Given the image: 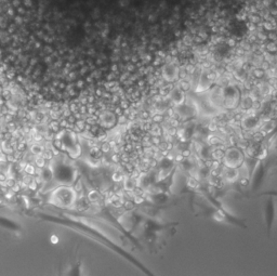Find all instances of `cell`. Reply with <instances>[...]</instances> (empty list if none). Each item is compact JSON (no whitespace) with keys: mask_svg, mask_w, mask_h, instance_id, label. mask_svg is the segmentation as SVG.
Returning <instances> with one entry per match:
<instances>
[{"mask_svg":"<svg viewBox=\"0 0 277 276\" xmlns=\"http://www.w3.org/2000/svg\"><path fill=\"white\" fill-rule=\"evenodd\" d=\"M245 160V155L240 147H227L225 151V156L223 158V166L227 168H238L243 165Z\"/></svg>","mask_w":277,"mask_h":276,"instance_id":"cell-1","label":"cell"},{"mask_svg":"<svg viewBox=\"0 0 277 276\" xmlns=\"http://www.w3.org/2000/svg\"><path fill=\"white\" fill-rule=\"evenodd\" d=\"M52 105H53L52 100H46V102L44 103V106H42V107H44L46 111H49V109L52 108Z\"/></svg>","mask_w":277,"mask_h":276,"instance_id":"cell-30","label":"cell"},{"mask_svg":"<svg viewBox=\"0 0 277 276\" xmlns=\"http://www.w3.org/2000/svg\"><path fill=\"white\" fill-rule=\"evenodd\" d=\"M103 92H104L103 90H102V89H100V88H99V89H97V90L94 91V93H95V97L101 99V97H102V95H103Z\"/></svg>","mask_w":277,"mask_h":276,"instance_id":"cell-39","label":"cell"},{"mask_svg":"<svg viewBox=\"0 0 277 276\" xmlns=\"http://www.w3.org/2000/svg\"><path fill=\"white\" fill-rule=\"evenodd\" d=\"M168 97L170 99V101L173 103L174 106H177V107L186 102V99L184 97V92L182 91L181 89H173L172 91L169 93Z\"/></svg>","mask_w":277,"mask_h":276,"instance_id":"cell-2","label":"cell"},{"mask_svg":"<svg viewBox=\"0 0 277 276\" xmlns=\"http://www.w3.org/2000/svg\"><path fill=\"white\" fill-rule=\"evenodd\" d=\"M34 161H35V165H36V167L42 168V169H44V168L46 167V166H47V160H46V159H44V158L42 156H41V155H38V156L35 157Z\"/></svg>","mask_w":277,"mask_h":276,"instance_id":"cell-11","label":"cell"},{"mask_svg":"<svg viewBox=\"0 0 277 276\" xmlns=\"http://www.w3.org/2000/svg\"><path fill=\"white\" fill-rule=\"evenodd\" d=\"M17 81H22V77H21V76L17 77Z\"/></svg>","mask_w":277,"mask_h":276,"instance_id":"cell-54","label":"cell"},{"mask_svg":"<svg viewBox=\"0 0 277 276\" xmlns=\"http://www.w3.org/2000/svg\"><path fill=\"white\" fill-rule=\"evenodd\" d=\"M5 183H6V185L9 187V189H11L12 186L17 183V180L13 178V177H10V178H7V180L5 181Z\"/></svg>","mask_w":277,"mask_h":276,"instance_id":"cell-26","label":"cell"},{"mask_svg":"<svg viewBox=\"0 0 277 276\" xmlns=\"http://www.w3.org/2000/svg\"><path fill=\"white\" fill-rule=\"evenodd\" d=\"M180 89L182 90L183 92H187L190 90V83L187 82V81H182L180 83Z\"/></svg>","mask_w":277,"mask_h":276,"instance_id":"cell-23","label":"cell"},{"mask_svg":"<svg viewBox=\"0 0 277 276\" xmlns=\"http://www.w3.org/2000/svg\"><path fill=\"white\" fill-rule=\"evenodd\" d=\"M266 195H271V196H277V192H268V193H265Z\"/></svg>","mask_w":277,"mask_h":276,"instance_id":"cell-51","label":"cell"},{"mask_svg":"<svg viewBox=\"0 0 277 276\" xmlns=\"http://www.w3.org/2000/svg\"><path fill=\"white\" fill-rule=\"evenodd\" d=\"M13 157H14V160H15V162H19L21 161L23 159V156H24V153L23 152H20L17 151V150H15V151H13Z\"/></svg>","mask_w":277,"mask_h":276,"instance_id":"cell-18","label":"cell"},{"mask_svg":"<svg viewBox=\"0 0 277 276\" xmlns=\"http://www.w3.org/2000/svg\"><path fill=\"white\" fill-rule=\"evenodd\" d=\"M35 170H36V167L34 166L32 162H27L26 166L24 167V172L27 173V174H30V175H35Z\"/></svg>","mask_w":277,"mask_h":276,"instance_id":"cell-13","label":"cell"},{"mask_svg":"<svg viewBox=\"0 0 277 276\" xmlns=\"http://www.w3.org/2000/svg\"><path fill=\"white\" fill-rule=\"evenodd\" d=\"M151 116H152V114L149 113L148 111H146V109H143V111H141L140 112V117H141L142 120H148V119H151Z\"/></svg>","mask_w":277,"mask_h":276,"instance_id":"cell-21","label":"cell"},{"mask_svg":"<svg viewBox=\"0 0 277 276\" xmlns=\"http://www.w3.org/2000/svg\"><path fill=\"white\" fill-rule=\"evenodd\" d=\"M9 144H10V146H11L12 150H13V151H15V150H17V144H19V140L12 136L11 139L9 140Z\"/></svg>","mask_w":277,"mask_h":276,"instance_id":"cell-27","label":"cell"},{"mask_svg":"<svg viewBox=\"0 0 277 276\" xmlns=\"http://www.w3.org/2000/svg\"><path fill=\"white\" fill-rule=\"evenodd\" d=\"M166 132H167V135H169L170 138H175V136H178L179 130H178V128H175V127H168Z\"/></svg>","mask_w":277,"mask_h":276,"instance_id":"cell-15","label":"cell"},{"mask_svg":"<svg viewBox=\"0 0 277 276\" xmlns=\"http://www.w3.org/2000/svg\"><path fill=\"white\" fill-rule=\"evenodd\" d=\"M163 78H165L167 81H170V82H172V81H174L177 78H179V77H178L179 71L177 70V67H175L173 64L166 65L165 68H163Z\"/></svg>","mask_w":277,"mask_h":276,"instance_id":"cell-3","label":"cell"},{"mask_svg":"<svg viewBox=\"0 0 277 276\" xmlns=\"http://www.w3.org/2000/svg\"><path fill=\"white\" fill-rule=\"evenodd\" d=\"M44 150V146H42L40 143H33L30 145V148H29V152L33 154L34 156H38V155H41L42 152Z\"/></svg>","mask_w":277,"mask_h":276,"instance_id":"cell-7","label":"cell"},{"mask_svg":"<svg viewBox=\"0 0 277 276\" xmlns=\"http://www.w3.org/2000/svg\"><path fill=\"white\" fill-rule=\"evenodd\" d=\"M180 153L182 154V156L184 157V158H188V157H190L192 156V154H193L190 148H182Z\"/></svg>","mask_w":277,"mask_h":276,"instance_id":"cell-29","label":"cell"},{"mask_svg":"<svg viewBox=\"0 0 277 276\" xmlns=\"http://www.w3.org/2000/svg\"><path fill=\"white\" fill-rule=\"evenodd\" d=\"M186 185L190 189H197L200 186V183H199V181H198L197 178L193 177V175H188L187 177V183H186Z\"/></svg>","mask_w":277,"mask_h":276,"instance_id":"cell-8","label":"cell"},{"mask_svg":"<svg viewBox=\"0 0 277 276\" xmlns=\"http://www.w3.org/2000/svg\"><path fill=\"white\" fill-rule=\"evenodd\" d=\"M51 243H52V244H58V243H59V238H58V236L52 235V236H51Z\"/></svg>","mask_w":277,"mask_h":276,"instance_id":"cell-46","label":"cell"},{"mask_svg":"<svg viewBox=\"0 0 277 276\" xmlns=\"http://www.w3.org/2000/svg\"><path fill=\"white\" fill-rule=\"evenodd\" d=\"M87 81H88V82H91V81H92V78H91V77L87 78Z\"/></svg>","mask_w":277,"mask_h":276,"instance_id":"cell-53","label":"cell"},{"mask_svg":"<svg viewBox=\"0 0 277 276\" xmlns=\"http://www.w3.org/2000/svg\"><path fill=\"white\" fill-rule=\"evenodd\" d=\"M10 189H11L13 193H15V194H17V193H20V192L22 191V186H21V185H20V184H19L17 182V183L14 184V185H13V186H12V187Z\"/></svg>","mask_w":277,"mask_h":276,"instance_id":"cell-31","label":"cell"},{"mask_svg":"<svg viewBox=\"0 0 277 276\" xmlns=\"http://www.w3.org/2000/svg\"><path fill=\"white\" fill-rule=\"evenodd\" d=\"M73 115L75 116V118L76 119H83V115L80 114L79 112H75V113H73Z\"/></svg>","mask_w":277,"mask_h":276,"instance_id":"cell-42","label":"cell"},{"mask_svg":"<svg viewBox=\"0 0 277 276\" xmlns=\"http://www.w3.org/2000/svg\"><path fill=\"white\" fill-rule=\"evenodd\" d=\"M207 142H208V145L210 147H216V146L223 143L222 139L220 136H218V135H209L207 138Z\"/></svg>","mask_w":277,"mask_h":276,"instance_id":"cell-5","label":"cell"},{"mask_svg":"<svg viewBox=\"0 0 277 276\" xmlns=\"http://www.w3.org/2000/svg\"><path fill=\"white\" fill-rule=\"evenodd\" d=\"M34 179V175H30V174H27V173H25V174H23L22 178H21V181H22L23 183L25 184L26 186H27L28 184H29V182L32 181Z\"/></svg>","mask_w":277,"mask_h":276,"instance_id":"cell-19","label":"cell"},{"mask_svg":"<svg viewBox=\"0 0 277 276\" xmlns=\"http://www.w3.org/2000/svg\"><path fill=\"white\" fill-rule=\"evenodd\" d=\"M2 90H3V89H2V87L0 86V95H1V94H2Z\"/></svg>","mask_w":277,"mask_h":276,"instance_id":"cell-55","label":"cell"},{"mask_svg":"<svg viewBox=\"0 0 277 276\" xmlns=\"http://www.w3.org/2000/svg\"><path fill=\"white\" fill-rule=\"evenodd\" d=\"M7 104V100L2 95H0V106H5Z\"/></svg>","mask_w":277,"mask_h":276,"instance_id":"cell-45","label":"cell"},{"mask_svg":"<svg viewBox=\"0 0 277 276\" xmlns=\"http://www.w3.org/2000/svg\"><path fill=\"white\" fill-rule=\"evenodd\" d=\"M174 159H175V161H178V162H180V163H181V162L184 160L185 158L182 156V154H181V153H179V154H177V155H175V158H174Z\"/></svg>","mask_w":277,"mask_h":276,"instance_id":"cell-37","label":"cell"},{"mask_svg":"<svg viewBox=\"0 0 277 276\" xmlns=\"http://www.w3.org/2000/svg\"><path fill=\"white\" fill-rule=\"evenodd\" d=\"M44 133V140L47 141H52V139H54L55 138V133L53 132V131H51L50 129H46V131H44L42 132Z\"/></svg>","mask_w":277,"mask_h":276,"instance_id":"cell-16","label":"cell"},{"mask_svg":"<svg viewBox=\"0 0 277 276\" xmlns=\"http://www.w3.org/2000/svg\"><path fill=\"white\" fill-rule=\"evenodd\" d=\"M65 83H63V82H62V83H59V86H58V88H59V89H60V90H63V89H64V88H65Z\"/></svg>","mask_w":277,"mask_h":276,"instance_id":"cell-49","label":"cell"},{"mask_svg":"<svg viewBox=\"0 0 277 276\" xmlns=\"http://www.w3.org/2000/svg\"><path fill=\"white\" fill-rule=\"evenodd\" d=\"M41 156L44 157L46 160H51V159L54 157V153H53V151H52V150L44 148V152H42V154H41Z\"/></svg>","mask_w":277,"mask_h":276,"instance_id":"cell-14","label":"cell"},{"mask_svg":"<svg viewBox=\"0 0 277 276\" xmlns=\"http://www.w3.org/2000/svg\"><path fill=\"white\" fill-rule=\"evenodd\" d=\"M38 185H39V184L36 182V180H35V179H33V180L29 182V184L27 185V189H29V191H33V192H35V191H37V189H38Z\"/></svg>","mask_w":277,"mask_h":276,"instance_id":"cell-22","label":"cell"},{"mask_svg":"<svg viewBox=\"0 0 277 276\" xmlns=\"http://www.w3.org/2000/svg\"><path fill=\"white\" fill-rule=\"evenodd\" d=\"M272 95H273V99H274L275 101H277V90H275V91L273 92Z\"/></svg>","mask_w":277,"mask_h":276,"instance_id":"cell-50","label":"cell"},{"mask_svg":"<svg viewBox=\"0 0 277 276\" xmlns=\"http://www.w3.org/2000/svg\"><path fill=\"white\" fill-rule=\"evenodd\" d=\"M110 161L115 163V165H118L121 162V159H120V153H113V155L109 157Z\"/></svg>","mask_w":277,"mask_h":276,"instance_id":"cell-17","label":"cell"},{"mask_svg":"<svg viewBox=\"0 0 277 276\" xmlns=\"http://www.w3.org/2000/svg\"><path fill=\"white\" fill-rule=\"evenodd\" d=\"M59 124H60V127L62 129H67V126H68V121L67 119L64 118V117H61L59 119Z\"/></svg>","mask_w":277,"mask_h":276,"instance_id":"cell-28","label":"cell"},{"mask_svg":"<svg viewBox=\"0 0 277 276\" xmlns=\"http://www.w3.org/2000/svg\"><path fill=\"white\" fill-rule=\"evenodd\" d=\"M49 92L50 93H53V94H55L56 93V89H55V87H51L49 89Z\"/></svg>","mask_w":277,"mask_h":276,"instance_id":"cell-48","label":"cell"},{"mask_svg":"<svg viewBox=\"0 0 277 276\" xmlns=\"http://www.w3.org/2000/svg\"><path fill=\"white\" fill-rule=\"evenodd\" d=\"M7 178L8 177H7L6 173L3 172V171H0V182H5L7 180Z\"/></svg>","mask_w":277,"mask_h":276,"instance_id":"cell-40","label":"cell"},{"mask_svg":"<svg viewBox=\"0 0 277 276\" xmlns=\"http://www.w3.org/2000/svg\"><path fill=\"white\" fill-rule=\"evenodd\" d=\"M100 148H101V151L103 152L104 154H108L109 152L112 151V146H110V144H109L108 140L104 141V142H101Z\"/></svg>","mask_w":277,"mask_h":276,"instance_id":"cell-12","label":"cell"},{"mask_svg":"<svg viewBox=\"0 0 277 276\" xmlns=\"http://www.w3.org/2000/svg\"><path fill=\"white\" fill-rule=\"evenodd\" d=\"M78 112L80 114H82L83 116L85 115H87L88 114V108H87V105H83V104H80V106H79V109H78Z\"/></svg>","mask_w":277,"mask_h":276,"instance_id":"cell-32","label":"cell"},{"mask_svg":"<svg viewBox=\"0 0 277 276\" xmlns=\"http://www.w3.org/2000/svg\"><path fill=\"white\" fill-rule=\"evenodd\" d=\"M89 154H90V157H92V158H94V159H101L104 155V153L101 151V148H100V145L94 146V147H90Z\"/></svg>","mask_w":277,"mask_h":276,"instance_id":"cell-6","label":"cell"},{"mask_svg":"<svg viewBox=\"0 0 277 276\" xmlns=\"http://www.w3.org/2000/svg\"><path fill=\"white\" fill-rule=\"evenodd\" d=\"M76 86H77V88H79V89H81L82 87H83V81L82 80H79L78 82L76 83Z\"/></svg>","mask_w":277,"mask_h":276,"instance_id":"cell-47","label":"cell"},{"mask_svg":"<svg viewBox=\"0 0 277 276\" xmlns=\"http://www.w3.org/2000/svg\"><path fill=\"white\" fill-rule=\"evenodd\" d=\"M75 189H76V192H81L82 191V185L80 182L76 183V185H75Z\"/></svg>","mask_w":277,"mask_h":276,"instance_id":"cell-44","label":"cell"},{"mask_svg":"<svg viewBox=\"0 0 277 276\" xmlns=\"http://www.w3.org/2000/svg\"><path fill=\"white\" fill-rule=\"evenodd\" d=\"M53 143V146L58 150H61V148H64V144H63V141L62 139H54V141L52 142Z\"/></svg>","mask_w":277,"mask_h":276,"instance_id":"cell-25","label":"cell"},{"mask_svg":"<svg viewBox=\"0 0 277 276\" xmlns=\"http://www.w3.org/2000/svg\"><path fill=\"white\" fill-rule=\"evenodd\" d=\"M160 136H157V135H151V145L157 147L159 144H160Z\"/></svg>","mask_w":277,"mask_h":276,"instance_id":"cell-20","label":"cell"},{"mask_svg":"<svg viewBox=\"0 0 277 276\" xmlns=\"http://www.w3.org/2000/svg\"><path fill=\"white\" fill-rule=\"evenodd\" d=\"M54 95H55V100H58V101H59V100H63V99H64V97H63V93H62V92H61V93H60V92H58V93H55Z\"/></svg>","mask_w":277,"mask_h":276,"instance_id":"cell-43","label":"cell"},{"mask_svg":"<svg viewBox=\"0 0 277 276\" xmlns=\"http://www.w3.org/2000/svg\"><path fill=\"white\" fill-rule=\"evenodd\" d=\"M47 128H48V129H50L51 131H53L54 133L59 132V131L61 130L60 124H59V120H52V119H50V121L47 124Z\"/></svg>","mask_w":277,"mask_h":276,"instance_id":"cell-9","label":"cell"},{"mask_svg":"<svg viewBox=\"0 0 277 276\" xmlns=\"http://www.w3.org/2000/svg\"><path fill=\"white\" fill-rule=\"evenodd\" d=\"M2 153V148H1V145H0V154Z\"/></svg>","mask_w":277,"mask_h":276,"instance_id":"cell-56","label":"cell"},{"mask_svg":"<svg viewBox=\"0 0 277 276\" xmlns=\"http://www.w3.org/2000/svg\"><path fill=\"white\" fill-rule=\"evenodd\" d=\"M66 119H67V121H68L69 124H75V122H76V120H77V119L75 118V116H74L73 114H71V116H68V117H67Z\"/></svg>","mask_w":277,"mask_h":276,"instance_id":"cell-38","label":"cell"},{"mask_svg":"<svg viewBox=\"0 0 277 276\" xmlns=\"http://www.w3.org/2000/svg\"><path fill=\"white\" fill-rule=\"evenodd\" d=\"M14 195H15V193H13L11 189H10V191H8L7 193H5V197H6L7 199L10 200V199H12V198L14 197Z\"/></svg>","mask_w":277,"mask_h":276,"instance_id":"cell-35","label":"cell"},{"mask_svg":"<svg viewBox=\"0 0 277 276\" xmlns=\"http://www.w3.org/2000/svg\"><path fill=\"white\" fill-rule=\"evenodd\" d=\"M114 113L117 115V117L118 116H121V115H124V109L120 107L119 105H116V107H115L114 109Z\"/></svg>","mask_w":277,"mask_h":276,"instance_id":"cell-33","label":"cell"},{"mask_svg":"<svg viewBox=\"0 0 277 276\" xmlns=\"http://www.w3.org/2000/svg\"><path fill=\"white\" fill-rule=\"evenodd\" d=\"M75 126H76L77 128H79V129L82 131H85V126H86V121H85V119H77L76 122H75Z\"/></svg>","mask_w":277,"mask_h":276,"instance_id":"cell-24","label":"cell"},{"mask_svg":"<svg viewBox=\"0 0 277 276\" xmlns=\"http://www.w3.org/2000/svg\"><path fill=\"white\" fill-rule=\"evenodd\" d=\"M11 138H12V132L8 131V130H7V131H5V140H8V141H9L10 139H11Z\"/></svg>","mask_w":277,"mask_h":276,"instance_id":"cell-41","label":"cell"},{"mask_svg":"<svg viewBox=\"0 0 277 276\" xmlns=\"http://www.w3.org/2000/svg\"><path fill=\"white\" fill-rule=\"evenodd\" d=\"M42 92H44V94H48V93H49V88L44 87V89H42Z\"/></svg>","mask_w":277,"mask_h":276,"instance_id":"cell-52","label":"cell"},{"mask_svg":"<svg viewBox=\"0 0 277 276\" xmlns=\"http://www.w3.org/2000/svg\"><path fill=\"white\" fill-rule=\"evenodd\" d=\"M265 218L266 223H267V228H268V234H270L272 224H273V220H274V201L272 200V198H270L268 201H267V204H266Z\"/></svg>","mask_w":277,"mask_h":276,"instance_id":"cell-4","label":"cell"},{"mask_svg":"<svg viewBox=\"0 0 277 276\" xmlns=\"http://www.w3.org/2000/svg\"><path fill=\"white\" fill-rule=\"evenodd\" d=\"M6 161L8 162H15L14 160V157H13V154H6Z\"/></svg>","mask_w":277,"mask_h":276,"instance_id":"cell-36","label":"cell"},{"mask_svg":"<svg viewBox=\"0 0 277 276\" xmlns=\"http://www.w3.org/2000/svg\"><path fill=\"white\" fill-rule=\"evenodd\" d=\"M249 182H250V180L247 178L240 179V181H239V183H240L241 186H248V185H249Z\"/></svg>","mask_w":277,"mask_h":276,"instance_id":"cell-34","label":"cell"},{"mask_svg":"<svg viewBox=\"0 0 277 276\" xmlns=\"http://www.w3.org/2000/svg\"><path fill=\"white\" fill-rule=\"evenodd\" d=\"M165 118H166L165 114H161V113H155L154 115L151 116L152 122H154V124H161V122L165 121Z\"/></svg>","mask_w":277,"mask_h":276,"instance_id":"cell-10","label":"cell"}]
</instances>
